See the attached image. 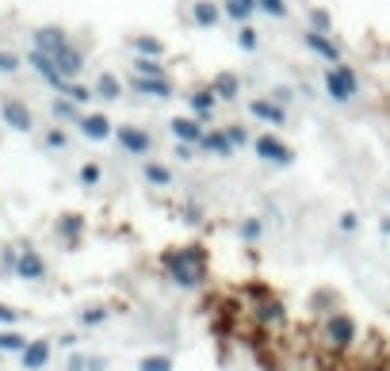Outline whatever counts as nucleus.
I'll return each instance as SVG.
<instances>
[{
  "instance_id": "obj_22",
  "label": "nucleus",
  "mask_w": 390,
  "mask_h": 371,
  "mask_svg": "<svg viewBox=\"0 0 390 371\" xmlns=\"http://www.w3.org/2000/svg\"><path fill=\"white\" fill-rule=\"evenodd\" d=\"M222 12L226 19H233V23H249L253 12H260L257 0H222Z\"/></svg>"
},
{
  "instance_id": "obj_11",
  "label": "nucleus",
  "mask_w": 390,
  "mask_h": 371,
  "mask_svg": "<svg viewBox=\"0 0 390 371\" xmlns=\"http://www.w3.org/2000/svg\"><path fill=\"white\" fill-rule=\"evenodd\" d=\"M81 134L88 142H108V138H115V123H111L104 111H88V115H81Z\"/></svg>"
},
{
  "instance_id": "obj_18",
  "label": "nucleus",
  "mask_w": 390,
  "mask_h": 371,
  "mask_svg": "<svg viewBox=\"0 0 390 371\" xmlns=\"http://www.w3.org/2000/svg\"><path fill=\"white\" fill-rule=\"evenodd\" d=\"M16 276H19V280H31V283H39L42 276H46V260H42V256L35 253V249H19Z\"/></svg>"
},
{
  "instance_id": "obj_43",
  "label": "nucleus",
  "mask_w": 390,
  "mask_h": 371,
  "mask_svg": "<svg viewBox=\"0 0 390 371\" xmlns=\"http://www.w3.org/2000/svg\"><path fill=\"white\" fill-rule=\"evenodd\" d=\"M180 218H184V222H188V226H199L203 222V211H199V207H180Z\"/></svg>"
},
{
  "instance_id": "obj_5",
  "label": "nucleus",
  "mask_w": 390,
  "mask_h": 371,
  "mask_svg": "<svg viewBox=\"0 0 390 371\" xmlns=\"http://www.w3.org/2000/svg\"><path fill=\"white\" fill-rule=\"evenodd\" d=\"M249 119L264 123L268 131H283V126L291 123L287 108H283L280 99H272V96H249Z\"/></svg>"
},
{
  "instance_id": "obj_13",
  "label": "nucleus",
  "mask_w": 390,
  "mask_h": 371,
  "mask_svg": "<svg viewBox=\"0 0 390 371\" xmlns=\"http://www.w3.org/2000/svg\"><path fill=\"white\" fill-rule=\"evenodd\" d=\"M0 115H4V123H8L12 131H19V134L35 131V115H31V108H27L23 99H4V104H0Z\"/></svg>"
},
{
  "instance_id": "obj_24",
  "label": "nucleus",
  "mask_w": 390,
  "mask_h": 371,
  "mask_svg": "<svg viewBox=\"0 0 390 371\" xmlns=\"http://www.w3.org/2000/svg\"><path fill=\"white\" fill-rule=\"evenodd\" d=\"M142 176H146L150 188H173V169L161 165V161H146V165H142Z\"/></svg>"
},
{
  "instance_id": "obj_47",
  "label": "nucleus",
  "mask_w": 390,
  "mask_h": 371,
  "mask_svg": "<svg viewBox=\"0 0 390 371\" xmlns=\"http://www.w3.org/2000/svg\"><path fill=\"white\" fill-rule=\"evenodd\" d=\"M16 260H19V253H12V249H8V253H4V260H0L4 276H8V272H16Z\"/></svg>"
},
{
  "instance_id": "obj_10",
  "label": "nucleus",
  "mask_w": 390,
  "mask_h": 371,
  "mask_svg": "<svg viewBox=\"0 0 390 371\" xmlns=\"http://www.w3.org/2000/svg\"><path fill=\"white\" fill-rule=\"evenodd\" d=\"M218 104H222V99L215 96V88H211V84H199V88H191V96H188L191 115H195V119H203V123H211V119H215Z\"/></svg>"
},
{
  "instance_id": "obj_36",
  "label": "nucleus",
  "mask_w": 390,
  "mask_h": 371,
  "mask_svg": "<svg viewBox=\"0 0 390 371\" xmlns=\"http://www.w3.org/2000/svg\"><path fill=\"white\" fill-rule=\"evenodd\" d=\"M77 108H81V104H73V99H69V96L54 99V115H58V119H73V123H81V115H77Z\"/></svg>"
},
{
  "instance_id": "obj_29",
  "label": "nucleus",
  "mask_w": 390,
  "mask_h": 371,
  "mask_svg": "<svg viewBox=\"0 0 390 371\" xmlns=\"http://www.w3.org/2000/svg\"><path fill=\"white\" fill-rule=\"evenodd\" d=\"M173 368H176V360L168 352H150L138 360V371H173Z\"/></svg>"
},
{
  "instance_id": "obj_33",
  "label": "nucleus",
  "mask_w": 390,
  "mask_h": 371,
  "mask_svg": "<svg viewBox=\"0 0 390 371\" xmlns=\"http://www.w3.org/2000/svg\"><path fill=\"white\" fill-rule=\"evenodd\" d=\"M23 348H27L23 333H16V330H4V333H0V352H23Z\"/></svg>"
},
{
  "instance_id": "obj_25",
  "label": "nucleus",
  "mask_w": 390,
  "mask_h": 371,
  "mask_svg": "<svg viewBox=\"0 0 390 371\" xmlns=\"http://www.w3.org/2000/svg\"><path fill=\"white\" fill-rule=\"evenodd\" d=\"M84 234V215H61L58 218V238L66 241V245H77Z\"/></svg>"
},
{
  "instance_id": "obj_44",
  "label": "nucleus",
  "mask_w": 390,
  "mask_h": 371,
  "mask_svg": "<svg viewBox=\"0 0 390 371\" xmlns=\"http://www.w3.org/2000/svg\"><path fill=\"white\" fill-rule=\"evenodd\" d=\"M195 146H188V142H176L173 146V157H180V161H195V153H191Z\"/></svg>"
},
{
  "instance_id": "obj_46",
  "label": "nucleus",
  "mask_w": 390,
  "mask_h": 371,
  "mask_svg": "<svg viewBox=\"0 0 390 371\" xmlns=\"http://www.w3.org/2000/svg\"><path fill=\"white\" fill-rule=\"evenodd\" d=\"M0 322H4V325H16V322H19V310H12V306H0Z\"/></svg>"
},
{
  "instance_id": "obj_32",
  "label": "nucleus",
  "mask_w": 390,
  "mask_h": 371,
  "mask_svg": "<svg viewBox=\"0 0 390 371\" xmlns=\"http://www.w3.org/2000/svg\"><path fill=\"white\" fill-rule=\"evenodd\" d=\"M237 46L245 50V54H253V50L260 46V31L253 23H237Z\"/></svg>"
},
{
  "instance_id": "obj_48",
  "label": "nucleus",
  "mask_w": 390,
  "mask_h": 371,
  "mask_svg": "<svg viewBox=\"0 0 390 371\" xmlns=\"http://www.w3.org/2000/svg\"><path fill=\"white\" fill-rule=\"evenodd\" d=\"M58 345H61V348H77V333H66V337H61Z\"/></svg>"
},
{
  "instance_id": "obj_12",
  "label": "nucleus",
  "mask_w": 390,
  "mask_h": 371,
  "mask_svg": "<svg viewBox=\"0 0 390 371\" xmlns=\"http://www.w3.org/2000/svg\"><path fill=\"white\" fill-rule=\"evenodd\" d=\"M130 88L138 92V96H150V99H173L176 96L168 77H134L130 73Z\"/></svg>"
},
{
  "instance_id": "obj_16",
  "label": "nucleus",
  "mask_w": 390,
  "mask_h": 371,
  "mask_svg": "<svg viewBox=\"0 0 390 371\" xmlns=\"http://www.w3.org/2000/svg\"><path fill=\"white\" fill-rule=\"evenodd\" d=\"M199 149H203V153H211L215 161H230V157L237 153V149H233V142L226 138V131H222V126H215V131H207V134H203Z\"/></svg>"
},
{
  "instance_id": "obj_35",
  "label": "nucleus",
  "mask_w": 390,
  "mask_h": 371,
  "mask_svg": "<svg viewBox=\"0 0 390 371\" xmlns=\"http://www.w3.org/2000/svg\"><path fill=\"white\" fill-rule=\"evenodd\" d=\"M257 4H260V12H264V16L268 19H287V0H257Z\"/></svg>"
},
{
  "instance_id": "obj_38",
  "label": "nucleus",
  "mask_w": 390,
  "mask_h": 371,
  "mask_svg": "<svg viewBox=\"0 0 390 371\" xmlns=\"http://www.w3.org/2000/svg\"><path fill=\"white\" fill-rule=\"evenodd\" d=\"M104 180V169L96 165V161H88V165H81V184L84 188H96V184Z\"/></svg>"
},
{
  "instance_id": "obj_4",
  "label": "nucleus",
  "mask_w": 390,
  "mask_h": 371,
  "mask_svg": "<svg viewBox=\"0 0 390 371\" xmlns=\"http://www.w3.org/2000/svg\"><path fill=\"white\" fill-rule=\"evenodd\" d=\"M322 333H325V345H329V348H349V345H356L360 325H356V318H352V314L333 310L329 318H325Z\"/></svg>"
},
{
  "instance_id": "obj_3",
  "label": "nucleus",
  "mask_w": 390,
  "mask_h": 371,
  "mask_svg": "<svg viewBox=\"0 0 390 371\" xmlns=\"http://www.w3.org/2000/svg\"><path fill=\"white\" fill-rule=\"evenodd\" d=\"M253 153H257V161L275 165V169H291V165H295V146H291V142H283L280 131L253 134Z\"/></svg>"
},
{
  "instance_id": "obj_42",
  "label": "nucleus",
  "mask_w": 390,
  "mask_h": 371,
  "mask_svg": "<svg viewBox=\"0 0 390 371\" xmlns=\"http://www.w3.org/2000/svg\"><path fill=\"white\" fill-rule=\"evenodd\" d=\"M66 371H92V356L73 352V356H69V363H66Z\"/></svg>"
},
{
  "instance_id": "obj_2",
  "label": "nucleus",
  "mask_w": 390,
  "mask_h": 371,
  "mask_svg": "<svg viewBox=\"0 0 390 371\" xmlns=\"http://www.w3.org/2000/svg\"><path fill=\"white\" fill-rule=\"evenodd\" d=\"M322 84H325V96L333 104H352L360 96V77L349 61H337V66H325L322 73Z\"/></svg>"
},
{
  "instance_id": "obj_45",
  "label": "nucleus",
  "mask_w": 390,
  "mask_h": 371,
  "mask_svg": "<svg viewBox=\"0 0 390 371\" xmlns=\"http://www.w3.org/2000/svg\"><path fill=\"white\" fill-rule=\"evenodd\" d=\"M16 69H19L16 54H0V73H16Z\"/></svg>"
},
{
  "instance_id": "obj_9",
  "label": "nucleus",
  "mask_w": 390,
  "mask_h": 371,
  "mask_svg": "<svg viewBox=\"0 0 390 371\" xmlns=\"http://www.w3.org/2000/svg\"><path fill=\"white\" fill-rule=\"evenodd\" d=\"M168 134H173L176 142L199 146L203 134H207V126H203V119H195V115H173V119H168Z\"/></svg>"
},
{
  "instance_id": "obj_8",
  "label": "nucleus",
  "mask_w": 390,
  "mask_h": 371,
  "mask_svg": "<svg viewBox=\"0 0 390 371\" xmlns=\"http://www.w3.org/2000/svg\"><path fill=\"white\" fill-rule=\"evenodd\" d=\"M27 66H35V73L50 84V88H58V92L69 84V77L61 73L58 61H54V54H46V50H31V54H27Z\"/></svg>"
},
{
  "instance_id": "obj_15",
  "label": "nucleus",
  "mask_w": 390,
  "mask_h": 371,
  "mask_svg": "<svg viewBox=\"0 0 390 371\" xmlns=\"http://www.w3.org/2000/svg\"><path fill=\"white\" fill-rule=\"evenodd\" d=\"M211 88H215V96L222 99V104H233V99H241V77L233 73V69H218L215 77H211Z\"/></svg>"
},
{
  "instance_id": "obj_37",
  "label": "nucleus",
  "mask_w": 390,
  "mask_h": 371,
  "mask_svg": "<svg viewBox=\"0 0 390 371\" xmlns=\"http://www.w3.org/2000/svg\"><path fill=\"white\" fill-rule=\"evenodd\" d=\"M306 19H310V27H314V31H329L333 35V16L325 8H310Z\"/></svg>"
},
{
  "instance_id": "obj_28",
  "label": "nucleus",
  "mask_w": 390,
  "mask_h": 371,
  "mask_svg": "<svg viewBox=\"0 0 390 371\" xmlns=\"http://www.w3.org/2000/svg\"><path fill=\"white\" fill-rule=\"evenodd\" d=\"M237 238L245 241V245H257V241L264 238V218L260 215H245L237 222Z\"/></svg>"
},
{
  "instance_id": "obj_20",
  "label": "nucleus",
  "mask_w": 390,
  "mask_h": 371,
  "mask_svg": "<svg viewBox=\"0 0 390 371\" xmlns=\"http://www.w3.org/2000/svg\"><path fill=\"white\" fill-rule=\"evenodd\" d=\"M257 322L260 325H283L287 322V310H283V303L275 295H268V298L257 303Z\"/></svg>"
},
{
  "instance_id": "obj_17",
  "label": "nucleus",
  "mask_w": 390,
  "mask_h": 371,
  "mask_svg": "<svg viewBox=\"0 0 390 371\" xmlns=\"http://www.w3.org/2000/svg\"><path fill=\"white\" fill-rule=\"evenodd\" d=\"M222 16H226L222 4H215V0H191V23L203 27V31H207V27H218Z\"/></svg>"
},
{
  "instance_id": "obj_6",
  "label": "nucleus",
  "mask_w": 390,
  "mask_h": 371,
  "mask_svg": "<svg viewBox=\"0 0 390 371\" xmlns=\"http://www.w3.org/2000/svg\"><path fill=\"white\" fill-rule=\"evenodd\" d=\"M115 142H119V149L130 153V157H150V149H153L150 131H142V126H134V123H119L115 126Z\"/></svg>"
},
{
  "instance_id": "obj_1",
  "label": "nucleus",
  "mask_w": 390,
  "mask_h": 371,
  "mask_svg": "<svg viewBox=\"0 0 390 371\" xmlns=\"http://www.w3.org/2000/svg\"><path fill=\"white\" fill-rule=\"evenodd\" d=\"M161 264H165V276L180 291H195L207 283V249L203 245H173L165 249Z\"/></svg>"
},
{
  "instance_id": "obj_30",
  "label": "nucleus",
  "mask_w": 390,
  "mask_h": 371,
  "mask_svg": "<svg viewBox=\"0 0 390 371\" xmlns=\"http://www.w3.org/2000/svg\"><path fill=\"white\" fill-rule=\"evenodd\" d=\"M61 96H69L73 99V104H92V99H96V88H88V84H81V81H69L66 88H61Z\"/></svg>"
},
{
  "instance_id": "obj_39",
  "label": "nucleus",
  "mask_w": 390,
  "mask_h": 371,
  "mask_svg": "<svg viewBox=\"0 0 390 371\" xmlns=\"http://www.w3.org/2000/svg\"><path fill=\"white\" fill-rule=\"evenodd\" d=\"M337 230L352 238V234L360 230V215H356V211H340V215H337Z\"/></svg>"
},
{
  "instance_id": "obj_27",
  "label": "nucleus",
  "mask_w": 390,
  "mask_h": 371,
  "mask_svg": "<svg viewBox=\"0 0 390 371\" xmlns=\"http://www.w3.org/2000/svg\"><path fill=\"white\" fill-rule=\"evenodd\" d=\"M130 73L134 77H168V69H165V58H142V54H134Z\"/></svg>"
},
{
  "instance_id": "obj_26",
  "label": "nucleus",
  "mask_w": 390,
  "mask_h": 371,
  "mask_svg": "<svg viewBox=\"0 0 390 371\" xmlns=\"http://www.w3.org/2000/svg\"><path fill=\"white\" fill-rule=\"evenodd\" d=\"M92 88H96V99H108V104L111 99H123V81L115 73H100Z\"/></svg>"
},
{
  "instance_id": "obj_40",
  "label": "nucleus",
  "mask_w": 390,
  "mask_h": 371,
  "mask_svg": "<svg viewBox=\"0 0 390 371\" xmlns=\"http://www.w3.org/2000/svg\"><path fill=\"white\" fill-rule=\"evenodd\" d=\"M46 146H50V149H66L69 146V134L61 131V126H54V131H46Z\"/></svg>"
},
{
  "instance_id": "obj_14",
  "label": "nucleus",
  "mask_w": 390,
  "mask_h": 371,
  "mask_svg": "<svg viewBox=\"0 0 390 371\" xmlns=\"http://www.w3.org/2000/svg\"><path fill=\"white\" fill-rule=\"evenodd\" d=\"M50 352H54V345L46 337L27 341V348L19 352V363H23V371H42L46 363H50Z\"/></svg>"
},
{
  "instance_id": "obj_49",
  "label": "nucleus",
  "mask_w": 390,
  "mask_h": 371,
  "mask_svg": "<svg viewBox=\"0 0 390 371\" xmlns=\"http://www.w3.org/2000/svg\"><path fill=\"white\" fill-rule=\"evenodd\" d=\"M379 234H382V238H390V215L379 218Z\"/></svg>"
},
{
  "instance_id": "obj_7",
  "label": "nucleus",
  "mask_w": 390,
  "mask_h": 371,
  "mask_svg": "<svg viewBox=\"0 0 390 371\" xmlns=\"http://www.w3.org/2000/svg\"><path fill=\"white\" fill-rule=\"evenodd\" d=\"M302 46H306L314 58H322L325 66H337V61H344V58H340V46L333 42L329 31H314V27H306V31H302Z\"/></svg>"
},
{
  "instance_id": "obj_21",
  "label": "nucleus",
  "mask_w": 390,
  "mask_h": 371,
  "mask_svg": "<svg viewBox=\"0 0 390 371\" xmlns=\"http://www.w3.org/2000/svg\"><path fill=\"white\" fill-rule=\"evenodd\" d=\"M130 50L142 58H165V42L157 35H130Z\"/></svg>"
},
{
  "instance_id": "obj_41",
  "label": "nucleus",
  "mask_w": 390,
  "mask_h": 371,
  "mask_svg": "<svg viewBox=\"0 0 390 371\" xmlns=\"http://www.w3.org/2000/svg\"><path fill=\"white\" fill-rule=\"evenodd\" d=\"M268 96H272V99H280L283 108H287L291 99H295V88H291V84H272V92H268Z\"/></svg>"
},
{
  "instance_id": "obj_23",
  "label": "nucleus",
  "mask_w": 390,
  "mask_h": 371,
  "mask_svg": "<svg viewBox=\"0 0 390 371\" xmlns=\"http://www.w3.org/2000/svg\"><path fill=\"white\" fill-rule=\"evenodd\" d=\"M54 61H58V69L69 77V81H73V77L84 69V54H81L77 46H66V50H58V54H54Z\"/></svg>"
},
{
  "instance_id": "obj_34",
  "label": "nucleus",
  "mask_w": 390,
  "mask_h": 371,
  "mask_svg": "<svg viewBox=\"0 0 390 371\" xmlns=\"http://www.w3.org/2000/svg\"><path fill=\"white\" fill-rule=\"evenodd\" d=\"M108 318H111L108 306H88V310H81V325H88V330L92 325H104Z\"/></svg>"
},
{
  "instance_id": "obj_19",
  "label": "nucleus",
  "mask_w": 390,
  "mask_h": 371,
  "mask_svg": "<svg viewBox=\"0 0 390 371\" xmlns=\"http://www.w3.org/2000/svg\"><path fill=\"white\" fill-rule=\"evenodd\" d=\"M69 39L61 27H39L35 31V50H46V54H58V50H66Z\"/></svg>"
},
{
  "instance_id": "obj_31",
  "label": "nucleus",
  "mask_w": 390,
  "mask_h": 371,
  "mask_svg": "<svg viewBox=\"0 0 390 371\" xmlns=\"http://www.w3.org/2000/svg\"><path fill=\"white\" fill-rule=\"evenodd\" d=\"M222 131H226V138L233 142V149H245V146H253V134H249V126H245V123H226Z\"/></svg>"
}]
</instances>
